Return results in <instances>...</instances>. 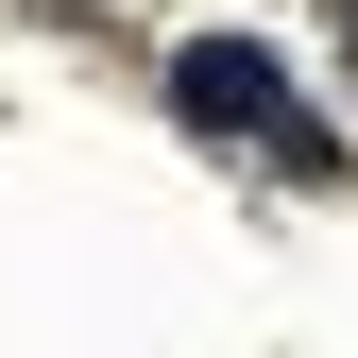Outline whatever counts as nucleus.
<instances>
[{"label": "nucleus", "mask_w": 358, "mask_h": 358, "mask_svg": "<svg viewBox=\"0 0 358 358\" xmlns=\"http://www.w3.org/2000/svg\"><path fill=\"white\" fill-rule=\"evenodd\" d=\"M171 103H188L205 137H256V154H290L307 188H341V137L290 103V69L256 52V34H188V52H171Z\"/></svg>", "instance_id": "obj_1"}]
</instances>
